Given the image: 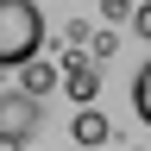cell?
<instances>
[{
	"label": "cell",
	"mask_w": 151,
	"mask_h": 151,
	"mask_svg": "<svg viewBox=\"0 0 151 151\" xmlns=\"http://www.w3.org/2000/svg\"><path fill=\"white\" fill-rule=\"evenodd\" d=\"M88 50H94V57L107 63V57H113V32H94V38H88Z\"/></svg>",
	"instance_id": "obj_9"
},
{
	"label": "cell",
	"mask_w": 151,
	"mask_h": 151,
	"mask_svg": "<svg viewBox=\"0 0 151 151\" xmlns=\"http://www.w3.org/2000/svg\"><path fill=\"white\" fill-rule=\"evenodd\" d=\"M63 88L76 94V107H94V94H101V57L94 50L63 57Z\"/></svg>",
	"instance_id": "obj_3"
},
{
	"label": "cell",
	"mask_w": 151,
	"mask_h": 151,
	"mask_svg": "<svg viewBox=\"0 0 151 151\" xmlns=\"http://www.w3.org/2000/svg\"><path fill=\"white\" fill-rule=\"evenodd\" d=\"M126 25H132V32H139V38H145V44H151V0H139V6H132V13H126Z\"/></svg>",
	"instance_id": "obj_7"
},
{
	"label": "cell",
	"mask_w": 151,
	"mask_h": 151,
	"mask_svg": "<svg viewBox=\"0 0 151 151\" xmlns=\"http://www.w3.org/2000/svg\"><path fill=\"white\" fill-rule=\"evenodd\" d=\"M63 38H69L76 50H88V38H94V25H88V19H69V25H63Z\"/></svg>",
	"instance_id": "obj_8"
},
{
	"label": "cell",
	"mask_w": 151,
	"mask_h": 151,
	"mask_svg": "<svg viewBox=\"0 0 151 151\" xmlns=\"http://www.w3.org/2000/svg\"><path fill=\"white\" fill-rule=\"evenodd\" d=\"M0 151H25V145H19V139H0Z\"/></svg>",
	"instance_id": "obj_11"
},
{
	"label": "cell",
	"mask_w": 151,
	"mask_h": 151,
	"mask_svg": "<svg viewBox=\"0 0 151 151\" xmlns=\"http://www.w3.org/2000/svg\"><path fill=\"white\" fill-rule=\"evenodd\" d=\"M38 126H44V101L25 94V88H0V139H19V145H25Z\"/></svg>",
	"instance_id": "obj_2"
},
{
	"label": "cell",
	"mask_w": 151,
	"mask_h": 151,
	"mask_svg": "<svg viewBox=\"0 0 151 151\" xmlns=\"http://www.w3.org/2000/svg\"><path fill=\"white\" fill-rule=\"evenodd\" d=\"M44 57V13L32 0H0V69Z\"/></svg>",
	"instance_id": "obj_1"
},
{
	"label": "cell",
	"mask_w": 151,
	"mask_h": 151,
	"mask_svg": "<svg viewBox=\"0 0 151 151\" xmlns=\"http://www.w3.org/2000/svg\"><path fill=\"white\" fill-rule=\"evenodd\" d=\"M132 113H139V120L151 126V57L139 63V76H132Z\"/></svg>",
	"instance_id": "obj_6"
},
{
	"label": "cell",
	"mask_w": 151,
	"mask_h": 151,
	"mask_svg": "<svg viewBox=\"0 0 151 151\" xmlns=\"http://www.w3.org/2000/svg\"><path fill=\"white\" fill-rule=\"evenodd\" d=\"M69 139L82 145V151H101V145H113V126H107L101 107H82V113L69 120Z\"/></svg>",
	"instance_id": "obj_4"
},
{
	"label": "cell",
	"mask_w": 151,
	"mask_h": 151,
	"mask_svg": "<svg viewBox=\"0 0 151 151\" xmlns=\"http://www.w3.org/2000/svg\"><path fill=\"white\" fill-rule=\"evenodd\" d=\"M101 151H107V145H101Z\"/></svg>",
	"instance_id": "obj_12"
},
{
	"label": "cell",
	"mask_w": 151,
	"mask_h": 151,
	"mask_svg": "<svg viewBox=\"0 0 151 151\" xmlns=\"http://www.w3.org/2000/svg\"><path fill=\"white\" fill-rule=\"evenodd\" d=\"M101 13H107V19H126V13H132V0H101Z\"/></svg>",
	"instance_id": "obj_10"
},
{
	"label": "cell",
	"mask_w": 151,
	"mask_h": 151,
	"mask_svg": "<svg viewBox=\"0 0 151 151\" xmlns=\"http://www.w3.org/2000/svg\"><path fill=\"white\" fill-rule=\"evenodd\" d=\"M19 88L44 101L50 88H63V63H50V57H32V63H19Z\"/></svg>",
	"instance_id": "obj_5"
}]
</instances>
